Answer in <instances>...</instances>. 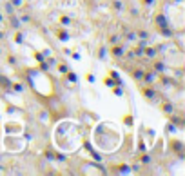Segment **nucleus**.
Returning <instances> with one entry per match:
<instances>
[{"label":"nucleus","mask_w":185,"mask_h":176,"mask_svg":"<svg viewBox=\"0 0 185 176\" xmlns=\"http://www.w3.org/2000/svg\"><path fill=\"white\" fill-rule=\"evenodd\" d=\"M138 89H140L142 96L147 98L149 102H156L158 100V93H156V89H154L152 85H142L140 82H138Z\"/></svg>","instance_id":"nucleus-1"},{"label":"nucleus","mask_w":185,"mask_h":176,"mask_svg":"<svg viewBox=\"0 0 185 176\" xmlns=\"http://www.w3.org/2000/svg\"><path fill=\"white\" fill-rule=\"evenodd\" d=\"M152 22H154V26L158 27V29H161V27H167V26H171L169 24V20H167V16L161 13V11H158L154 16H152Z\"/></svg>","instance_id":"nucleus-2"},{"label":"nucleus","mask_w":185,"mask_h":176,"mask_svg":"<svg viewBox=\"0 0 185 176\" xmlns=\"http://www.w3.org/2000/svg\"><path fill=\"white\" fill-rule=\"evenodd\" d=\"M156 80H158V73H154V71H145V75H144V78H142V82H144L145 85H154Z\"/></svg>","instance_id":"nucleus-3"},{"label":"nucleus","mask_w":185,"mask_h":176,"mask_svg":"<svg viewBox=\"0 0 185 176\" xmlns=\"http://www.w3.org/2000/svg\"><path fill=\"white\" fill-rule=\"evenodd\" d=\"M109 53H111V56H114V58H122V56L125 55V49H124V46H120V44H112Z\"/></svg>","instance_id":"nucleus-4"},{"label":"nucleus","mask_w":185,"mask_h":176,"mask_svg":"<svg viewBox=\"0 0 185 176\" xmlns=\"http://www.w3.org/2000/svg\"><path fill=\"white\" fill-rule=\"evenodd\" d=\"M144 75H145V69H142V67H134V69H132V73H131L132 80H136V82H142Z\"/></svg>","instance_id":"nucleus-5"},{"label":"nucleus","mask_w":185,"mask_h":176,"mask_svg":"<svg viewBox=\"0 0 185 176\" xmlns=\"http://www.w3.org/2000/svg\"><path fill=\"white\" fill-rule=\"evenodd\" d=\"M0 87L6 89V91H11V80L7 76H4V75H0Z\"/></svg>","instance_id":"nucleus-6"},{"label":"nucleus","mask_w":185,"mask_h":176,"mask_svg":"<svg viewBox=\"0 0 185 176\" xmlns=\"http://www.w3.org/2000/svg\"><path fill=\"white\" fill-rule=\"evenodd\" d=\"M152 71H154V73H164V71H165V64L161 62V60H156V62L152 64Z\"/></svg>","instance_id":"nucleus-7"},{"label":"nucleus","mask_w":185,"mask_h":176,"mask_svg":"<svg viewBox=\"0 0 185 176\" xmlns=\"http://www.w3.org/2000/svg\"><path fill=\"white\" fill-rule=\"evenodd\" d=\"M20 26H22L20 18H16V16H13V15H11V18H9V27L16 31V29H20Z\"/></svg>","instance_id":"nucleus-8"},{"label":"nucleus","mask_w":185,"mask_h":176,"mask_svg":"<svg viewBox=\"0 0 185 176\" xmlns=\"http://www.w3.org/2000/svg\"><path fill=\"white\" fill-rule=\"evenodd\" d=\"M161 111H164V115L171 116V115H174V105L167 102V104H164V105H161Z\"/></svg>","instance_id":"nucleus-9"},{"label":"nucleus","mask_w":185,"mask_h":176,"mask_svg":"<svg viewBox=\"0 0 185 176\" xmlns=\"http://www.w3.org/2000/svg\"><path fill=\"white\" fill-rule=\"evenodd\" d=\"M158 31H160L161 35H164L165 38H172V36H174V29H172L171 26H167V27H161V29H158Z\"/></svg>","instance_id":"nucleus-10"},{"label":"nucleus","mask_w":185,"mask_h":176,"mask_svg":"<svg viewBox=\"0 0 185 176\" xmlns=\"http://www.w3.org/2000/svg\"><path fill=\"white\" fill-rule=\"evenodd\" d=\"M144 55L147 58H154L158 55V47H144Z\"/></svg>","instance_id":"nucleus-11"},{"label":"nucleus","mask_w":185,"mask_h":176,"mask_svg":"<svg viewBox=\"0 0 185 176\" xmlns=\"http://www.w3.org/2000/svg\"><path fill=\"white\" fill-rule=\"evenodd\" d=\"M64 75H65V78L71 82V84H76V82H78V76H76V73H73V71H65Z\"/></svg>","instance_id":"nucleus-12"},{"label":"nucleus","mask_w":185,"mask_h":176,"mask_svg":"<svg viewBox=\"0 0 185 176\" xmlns=\"http://www.w3.org/2000/svg\"><path fill=\"white\" fill-rule=\"evenodd\" d=\"M56 36H58V40H62V42L69 40V33H67L65 29H56Z\"/></svg>","instance_id":"nucleus-13"},{"label":"nucleus","mask_w":185,"mask_h":176,"mask_svg":"<svg viewBox=\"0 0 185 176\" xmlns=\"http://www.w3.org/2000/svg\"><path fill=\"white\" fill-rule=\"evenodd\" d=\"M111 7H112L114 11H122V9H124V2H122V0H112Z\"/></svg>","instance_id":"nucleus-14"},{"label":"nucleus","mask_w":185,"mask_h":176,"mask_svg":"<svg viewBox=\"0 0 185 176\" xmlns=\"http://www.w3.org/2000/svg\"><path fill=\"white\" fill-rule=\"evenodd\" d=\"M56 69H58V71H60V73H62V75H64V73H65V71H69V64H67V62H64V60H62V62H58V65H56Z\"/></svg>","instance_id":"nucleus-15"},{"label":"nucleus","mask_w":185,"mask_h":176,"mask_svg":"<svg viewBox=\"0 0 185 176\" xmlns=\"http://www.w3.org/2000/svg\"><path fill=\"white\" fill-rule=\"evenodd\" d=\"M13 40L16 42V44H20V46H22V44H24L26 40H24V35H22L18 29H16V33H15V36H13Z\"/></svg>","instance_id":"nucleus-16"},{"label":"nucleus","mask_w":185,"mask_h":176,"mask_svg":"<svg viewBox=\"0 0 185 176\" xmlns=\"http://www.w3.org/2000/svg\"><path fill=\"white\" fill-rule=\"evenodd\" d=\"M169 120H171V123H176V125H178L180 129L183 127V120H181V118H178V116H174V115H171V116H169Z\"/></svg>","instance_id":"nucleus-17"},{"label":"nucleus","mask_w":185,"mask_h":176,"mask_svg":"<svg viewBox=\"0 0 185 176\" xmlns=\"http://www.w3.org/2000/svg\"><path fill=\"white\" fill-rule=\"evenodd\" d=\"M136 36L140 38V40H147V38H149L151 35H149V31H145V29H140V31L136 33Z\"/></svg>","instance_id":"nucleus-18"},{"label":"nucleus","mask_w":185,"mask_h":176,"mask_svg":"<svg viewBox=\"0 0 185 176\" xmlns=\"http://www.w3.org/2000/svg\"><path fill=\"white\" fill-rule=\"evenodd\" d=\"M111 89H112V95H116V96H122V95H124V91H122V85H112Z\"/></svg>","instance_id":"nucleus-19"},{"label":"nucleus","mask_w":185,"mask_h":176,"mask_svg":"<svg viewBox=\"0 0 185 176\" xmlns=\"http://www.w3.org/2000/svg\"><path fill=\"white\" fill-rule=\"evenodd\" d=\"M11 91H16V93H22V91H24V87H22L20 84H13V82H11Z\"/></svg>","instance_id":"nucleus-20"},{"label":"nucleus","mask_w":185,"mask_h":176,"mask_svg":"<svg viewBox=\"0 0 185 176\" xmlns=\"http://www.w3.org/2000/svg\"><path fill=\"white\" fill-rule=\"evenodd\" d=\"M140 162H142V163H145V165H147V163H149V162H151V156H149V155H145V152H144V155H140Z\"/></svg>","instance_id":"nucleus-21"},{"label":"nucleus","mask_w":185,"mask_h":176,"mask_svg":"<svg viewBox=\"0 0 185 176\" xmlns=\"http://www.w3.org/2000/svg\"><path fill=\"white\" fill-rule=\"evenodd\" d=\"M107 40H109V44H111V46H112V44H118V40H120V36H118V35H111V36H109Z\"/></svg>","instance_id":"nucleus-22"},{"label":"nucleus","mask_w":185,"mask_h":176,"mask_svg":"<svg viewBox=\"0 0 185 176\" xmlns=\"http://www.w3.org/2000/svg\"><path fill=\"white\" fill-rule=\"evenodd\" d=\"M60 24L62 26H69V24H71V18H69V16H60Z\"/></svg>","instance_id":"nucleus-23"},{"label":"nucleus","mask_w":185,"mask_h":176,"mask_svg":"<svg viewBox=\"0 0 185 176\" xmlns=\"http://www.w3.org/2000/svg\"><path fill=\"white\" fill-rule=\"evenodd\" d=\"M104 84H105V85H109V87H112V85H114V82L111 80V76H105V78H104Z\"/></svg>","instance_id":"nucleus-24"},{"label":"nucleus","mask_w":185,"mask_h":176,"mask_svg":"<svg viewBox=\"0 0 185 176\" xmlns=\"http://www.w3.org/2000/svg\"><path fill=\"white\" fill-rule=\"evenodd\" d=\"M40 69H42V71H47V69H49V64L42 60V62H40Z\"/></svg>","instance_id":"nucleus-25"},{"label":"nucleus","mask_w":185,"mask_h":176,"mask_svg":"<svg viewBox=\"0 0 185 176\" xmlns=\"http://www.w3.org/2000/svg\"><path fill=\"white\" fill-rule=\"evenodd\" d=\"M142 4H144L145 7H152V4H154V0H142Z\"/></svg>","instance_id":"nucleus-26"},{"label":"nucleus","mask_w":185,"mask_h":176,"mask_svg":"<svg viewBox=\"0 0 185 176\" xmlns=\"http://www.w3.org/2000/svg\"><path fill=\"white\" fill-rule=\"evenodd\" d=\"M33 55H35V58H36L38 62H42V60H44V53H38V51H35Z\"/></svg>","instance_id":"nucleus-27"},{"label":"nucleus","mask_w":185,"mask_h":176,"mask_svg":"<svg viewBox=\"0 0 185 176\" xmlns=\"http://www.w3.org/2000/svg\"><path fill=\"white\" fill-rule=\"evenodd\" d=\"M6 13L13 15V4H11V2H9V4H6Z\"/></svg>","instance_id":"nucleus-28"},{"label":"nucleus","mask_w":185,"mask_h":176,"mask_svg":"<svg viewBox=\"0 0 185 176\" xmlns=\"http://www.w3.org/2000/svg\"><path fill=\"white\" fill-rule=\"evenodd\" d=\"M125 38H127V40H134V38H136V33H132V31H131V33H127V35H125Z\"/></svg>","instance_id":"nucleus-29"},{"label":"nucleus","mask_w":185,"mask_h":176,"mask_svg":"<svg viewBox=\"0 0 185 176\" xmlns=\"http://www.w3.org/2000/svg\"><path fill=\"white\" fill-rule=\"evenodd\" d=\"M7 62H9V64H16V58H15V56H11V55H9V56H7Z\"/></svg>","instance_id":"nucleus-30"},{"label":"nucleus","mask_w":185,"mask_h":176,"mask_svg":"<svg viewBox=\"0 0 185 176\" xmlns=\"http://www.w3.org/2000/svg\"><path fill=\"white\" fill-rule=\"evenodd\" d=\"M2 38H6V35H4V31H0V40Z\"/></svg>","instance_id":"nucleus-31"},{"label":"nucleus","mask_w":185,"mask_h":176,"mask_svg":"<svg viewBox=\"0 0 185 176\" xmlns=\"http://www.w3.org/2000/svg\"><path fill=\"white\" fill-rule=\"evenodd\" d=\"M2 20H4V15H2V13H0V22H2Z\"/></svg>","instance_id":"nucleus-32"},{"label":"nucleus","mask_w":185,"mask_h":176,"mask_svg":"<svg viewBox=\"0 0 185 176\" xmlns=\"http://www.w3.org/2000/svg\"><path fill=\"white\" fill-rule=\"evenodd\" d=\"M174 2H181V0H174Z\"/></svg>","instance_id":"nucleus-33"},{"label":"nucleus","mask_w":185,"mask_h":176,"mask_svg":"<svg viewBox=\"0 0 185 176\" xmlns=\"http://www.w3.org/2000/svg\"><path fill=\"white\" fill-rule=\"evenodd\" d=\"M0 53H2V49H0Z\"/></svg>","instance_id":"nucleus-34"}]
</instances>
